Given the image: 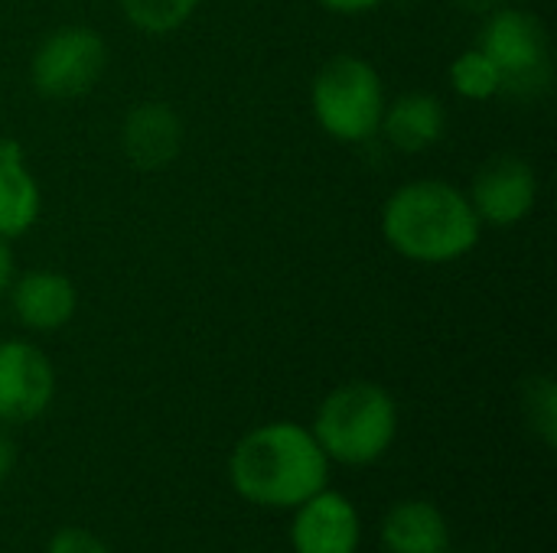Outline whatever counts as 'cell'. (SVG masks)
<instances>
[{
  "instance_id": "obj_1",
  "label": "cell",
  "mask_w": 557,
  "mask_h": 553,
  "mask_svg": "<svg viewBox=\"0 0 557 553\" xmlns=\"http://www.w3.org/2000/svg\"><path fill=\"white\" fill-rule=\"evenodd\" d=\"M232 486L242 499L268 508H297L330 479V456L313 430L277 420L238 440L228 460Z\"/></svg>"
},
{
  "instance_id": "obj_2",
  "label": "cell",
  "mask_w": 557,
  "mask_h": 553,
  "mask_svg": "<svg viewBox=\"0 0 557 553\" xmlns=\"http://www.w3.org/2000/svg\"><path fill=\"white\" fill-rule=\"evenodd\" d=\"M480 225L467 192L444 179H414L392 192L382 209L385 241L418 264L467 257L480 244Z\"/></svg>"
},
{
  "instance_id": "obj_3",
  "label": "cell",
  "mask_w": 557,
  "mask_h": 553,
  "mask_svg": "<svg viewBox=\"0 0 557 553\" xmlns=\"http://www.w3.org/2000/svg\"><path fill=\"white\" fill-rule=\"evenodd\" d=\"M398 433V407L392 394L372 381L336 388L317 411L313 437L323 453L346 466H369L388 453Z\"/></svg>"
},
{
  "instance_id": "obj_4",
  "label": "cell",
  "mask_w": 557,
  "mask_h": 553,
  "mask_svg": "<svg viewBox=\"0 0 557 553\" xmlns=\"http://www.w3.org/2000/svg\"><path fill=\"white\" fill-rule=\"evenodd\" d=\"M382 75L362 55H333L310 85V108L323 134L339 143H362L382 127L385 114Z\"/></svg>"
},
{
  "instance_id": "obj_5",
  "label": "cell",
  "mask_w": 557,
  "mask_h": 553,
  "mask_svg": "<svg viewBox=\"0 0 557 553\" xmlns=\"http://www.w3.org/2000/svg\"><path fill=\"white\" fill-rule=\"evenodd\" d=\"M480 49L496 62L503 75V91L532 95L552 78L548 33L542 20L529 10L506 7L493 13L480 33Z\"/></svg>"
},
{
  "instance_id": "obj_6",
  "label": "cell",
  "mask_w": 557,
  "mask_h": 553,
  "mask_svg": "<svg viewBox=\"0 0 557 553\" xmlns=\"http://www.w3.org/2000/svg\"><path fill=\"white\" fill-rule=\"evenodd\" d=\"M108 65L104 39L88 26H62L42 39L29 62L33 88L46 98H82L88 95Z\"/></svg>"
},
{
  "instance_id": "obj_7",
  "label": "cell",
  "mask_w": 557,
  "mask_h": 553,
  "mask_svg": "<svg viewBox=\"0 0 557 553\" xmlns=\"http://www.w3.org/2000/svg\"><path fill=\"white\" fill-rule=\"evenodd\" d=\"M55 394L49 359L23 339L0 342V424H29L46 414Z\"/></svg>"
},
{
  "instance_id": "obj_8",
  "label": "cell",
  "mask_w": 557,
  "mask_h": 553,
  "mask_svg": "<svg viewBox=\"0 0 557 553\" xmlns=\"http://www.w3.org/2000/svg\"><path fill=\"white\" fill-rule=\"evenodd\" d=\"M467 199H470L480 222H490L499 228L516 225L535 209L539 176H535L529 160L503 153V156H493L480 166Z\"/></svg>"
},
{
  "instance_id": "obj_9",
  "label": "cell",
  "mask_w": 557,
  "mask_h": 553,
  "mask_svg": "<svg viewBox=\"0 0 557 553\" xmlns=\"http://www.w3.org/2000/svg\"><path fill=\"white\" fill-rule=\"evenodd\" d=\"M297 518L290 528V541L297 553H356L362 525L356 515V505L339 495L320 489L307 502L297 505Z\"/></svg>"
},
{
  "instance_id": "obj_10",
  "label": "cell",
  "mask_w": 557,
  "mask_h": 553,
  "mask_svg": "<svg viewBox=\"0 0 557 553\" xmlns=\"http://www.w3.org/2000/svg\"><path fill=\"white\" fill-rule=\"evenodd\" d=\"M121 147L137 169H163L176 160L183 147V124L170 104L144 101L127 111L121 127Z\"/></svg>"
},
{
  "instance_id": "obj_11",
  "label": "cell",
  "mask_w": 557,
  "mask_h": 553,
  "mask_svg": "<svg viewBox=\"0 0 557 553\" xmlns=\"http://www.w3.org/2000/svg\"><path fill=\"white\" fill-rule=\"evenodd\" d=\"M75 284L55 271H29L13 284V310L26 329L52 332L75 316Z\"/></svg>"
},
{
  "instance_id": "obj_12",
  "label": "cell",
  "mask_w": 557,
  "mask_h": 553,
  "mask_svg": "<svg viewBox=\"0 0 557 553\" xmlns=\"http://www.w3.org/2000/svg\"><path fill=\"white\" fill-rule=\"evenodd\" d=\"M39 186L23 163V147L0 137V238H20L39 218Z\"/></svg>"
},
{
  "instance_id": "obj_13",
  "label": "cell",
  "mask_w": 557,
  "mask_h": 553,
  "mask_svg": "<svg viewBox=\"0 0 557 553\" xmlns=\"http://www.w3.org/2000/svg\"><path fill=\"white\" fill-rule=\"evenodd\" d=\"M444 127H447V111L441 98L428 91H408L395 98L392 104H385V114H382L385 137L392 140V147L405 153H421L434 147L444 137Z\"/></svg>"
},
{
  "instance_id": "obj_14",
  "label": "cell",
  "mask_w": 557,
  "mask_h": 553,
  "mask_svg": "<svg viewBox=\"0 0 557 553\" xmlns=\"http://www.w3.org/2000/svg\"><path fill=\"white\" fill-rule=\"evenodd\" d=\"M382 544L388 553H450V528L437 505L401 502L382 525Z\"/></svg>"
},
{
  "instance_id": "obj_15",
  "label": "cell",
  "mask_w": 557,
  "mask_h": 553,
  "mask_svg": "<svg viewBox=\"0 0 557 553\" xmlns=\"http://www.w3.org/2000/svg\"><path fill=\"white\" fill-rule=\"evenodd\" d=\"M450 85L467 101H490L503 91V75H499L496 62L476 46V49H467L454 59Z\"/></svg>"
},
{
  "instance_id": "obj_16",
  "label": "cell",
  "mask_w": 557,
  "mask_h": 553,
  "mask_svg": "<svg viewBox=\"0 0 557 553\" xmlns=\"http://www.w3.org/2000/svg\"><path fill=\"white\" fill-rule=\"evenodd\" d=\"M196 7L199 0H121L127 23L147 36H163L180 29Z\"/></svg>"
},
{
  "instance_id": "obj_17",
  "label": "cell",
  "mask_w": 557,
  "mask_h": 553,
  "mask_svg": "<svg viewBox=\"0 0 557 553\" xmlns=\"http://www.w3.org/2000/svg\"><path fill=\"white\" fill-rule=\"evenodd\" d=\"M529 417H532V427L539 430V437L555 447L557 443V391L552 378H539L532 381V391H529Z\"/></svg>"
},
{
  "instance_id": "obj_18",
  "label": "cell",
  "mask_w": 557,
  "mask_h": 553,
  "mask_svg": "<svg viewBox=\"0 0 557 553\" xmlns=\"http://www.w3.org/2000/svg\"><path fill=\"white\" fill-rule=\"evenodd\" d=\"M49 553H111L91 531L82 528H62L52 541H49Z\"/></svg>"
},
{
  "instance_id": "obj_19",
  "label": "cell",
  "mask_w": 557,
  "mask_h": 553,
  "mask_svg": "<svg viewBox=\"0 0 557 553\" xmlns=\"http://www.w3.org/2000/svg\"><path fill=\"white\" fill-rule=\"evenodd\" d=\"M320 3L326 10H333V13H366V10H375L385 0H320Z\"/></svg>"
},
{
  "instance_id": "obj_20",
  "label": "cell",
  "mask_w": 557,
  "mask_h": 553,
  "mask_svg": "<svg viewBox=\"0 0 557 553\" xmlns=\"http://www.w3.org/2000/svg\"><path fill=\"white\" fill-rule=\"evenodd\" d=\"M13 466H16V447H13V440L0 430V486H3V479L13 473Z\"/></svg>"
},
{
  "instance_id": "obj_21",
  "label": "cell",
  "mask_w": 557,
  "mask_h": 553,
  "mask_svg": "<svg viewBox=\"0 0 557 553\" xmlns=\"http://www.w3.org/2000/svg\"><path fill=\"white\" fill-rule=\"evenodd\" d=\"M10 280H13V251H10V244L0 238V297L10 290Z\"/></svg>"
}]
</instances>
